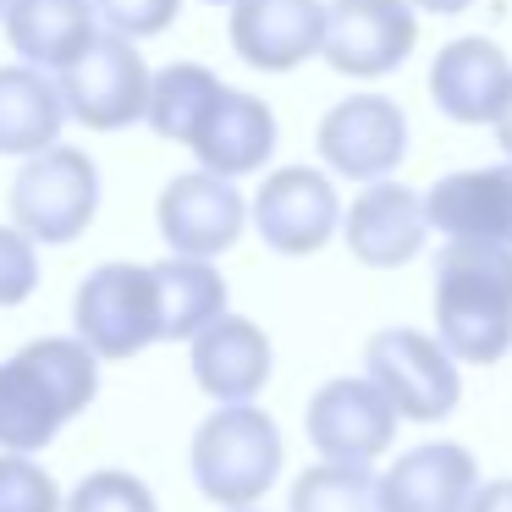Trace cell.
<instances>
[{
	"label": "cell",
	"mask_w": 512,
	"mask_h": 512,
	"mask_svg": "<svg viewBox=\"0 0 512 512\" xmlns=\"http://www.w3.org/2000/svg\"><path fill=\"white\" fill-rule=\"evenodd\" d=\"M226 512H259V507H226Z\"/></svg>",
	"instance_id": "32"
},
{
	"label": "cell",
	"mask_w": 512,
	"mask_h": 512,
	"mask_svg": "<svg viewBox=\"0 0 512 512\" xmlns=\"http://www.w3.org/2000/svg\"><path fill=\"white\" fill-rule=\"evenodd\" d=\"M160 331L166 342H193L199 331H210L226 314V281L210 259H160Z\"/></svg>",
	"instance_id": "22"
},
{
	"label": "cell",
	"mask_w": 512,
	"mask_h": 512,
	"mask_svg": "<svg viewBox=\"0 0 512 512\" xmlns=\"http://www.w3.org/2000/svg\"><path fill=\"white\" fill-rule=\"evenodd\" d=\"M67 512H160L149 485L127 468H100V474L78 479L67 496Z\"/></svg>",
	"instance_id": "26"
},
{
	"label": "cell",
	"mask_w": 512,
	"mask_h": 512,
	"mask_svg": "<svg viewBox=\"0 0 512 512\" xmlns=\"http://www.w3.org/2000/svg\"><path fill=\"white\" fill-rule=\"evenodd\" d=\"M419 45V6L413 0H331L325 6L320 56L342 78H386Z\"/></svg>",
	"instance_id": "8"
},
{
	"label": "cell",
	"mask_w": 512,
	"mask_h": 512,
	"mask_svg": "<svg viewBox=\"0 0 512 512\" xmlns=\"http://www.w3.org/2000/svg\"><path fill=\"white\" fill-rule=\"evenodd\" d=\"M254 226L276 254L303 259L314 248H325L342 226V199H336L331 177L314 166H281L265 177L254 199Z\"/></svg>",
	"instance_id": "12"
},
{
	"label": "cell",
	"mask_w": 512,
	"mask_h": 512,
	"mask_svg": "<svg viewBox=\"0 0 512 512\" xmlns=\"http://www.w3.org/2000/svg\"><path fill=\"white\" fill-rule=\"evenodd\" d=\"M430 226L446 243H507L512 248V160L507 166L452 171L430 193Z\"/></svg>",
	"instance_id": "15"
},
{
	"label": "cell",
	"mask_w": 512,
	"mask_h": 512,
	"mask_svg": "<svg viewBox=\"0 0 512 512\" xmlns=\"http://www.w3.org/2000/svg\"><path fill=\"white\" fill-rule=\"evenodd\" d=\"M100 391V353L72 336H39L0 364V452H45Z\"/></svg>",
	"instance_id": "1"
},
{
	"label": "cell",
	"mask_w": 512,
	"mask_h": 512,
	"mask_svg": "<svg viewBox=\"0 0 512 512\" xmlns=\"http://www.w3.org/2000/svg\"><path fill=\"white\" fill-rule=\"evenodd\" d=\"M512 89V67L501 56V45L490 39H452L430 67V94L441 105V116L463 127H496L501 105Z\"/></svg>",
	"instance_id": "16"
},
{
	"label": "cell",
	"mask_w": 512,
	"mask_h": 512,
	"mask_svg": "<svg viewBox=\"0 0 512 512\" xmlns=\"http://www.w3.org/2000/svg\"><path fill=\"white\" fill-rule=\"evenodd\" d=\"M72 320H78V342H89L105 364H122V358L144 353L149 342H166L155 265L116 259V265L89 270L78 287V303H72Z\"/></svg>",
	"instance_id": "4"
},
{
	"label": "cell",
	"mask_w": 512,
	"mask_h": 512,
	"mask_svg": "<svg viewBox=\"0 0 512 512\" xmlns=\"http://www.w3.org/2000/svg\"><path fill=\"white\" fill-rule=\"evenodd\" d=\"M419 12H435V17H457V12H468L474 0H413Z\"/></svg>",
	"instance_id": "30"
},
{
	"label": "cell",
	"mask_w": 512,
	"mask_h": 512,
	"mask_svg": "<svg viewBox=\"0 0 512 512\" xmlns=\"http://www.w3.org/2000/svg\"><path fill=\"white\" fill-rule=\"evenodd\" d=\"M193 155H199L204 171H215V177H248V171H259L270 160V149H276V116H270V105L259 100V94H237V89H221V100L210 105V116L199 122V133H193Z\"/></svg>",
	"instance_id": "20"
},
{
	"label": "cell",
	"mask_w": 512,
	"mask_h": 512,
	"mask_svg": "<svg viewBox=\"0 0 512 512\" xmlns=\"http://www.w3.org/2000/svg\"><path fill=\"white\" fill-rule=\"evenodd\" d=\"M177 6L182 0H94V12L111 34H127V39H155L177 23Z\"/></svg>",
	"instance_id": "28"
},
{
	"label": "cell",
	"mask_w": 512,
	"mask_h": 512,
	"mask_svg": "<svg viewBox=\"0 0 512 512\" xmlns=\"http://www.w3.org/2000/svg\"><path fill=\"white\" fill-rule=\"evenodd\" d=\"M12 221L34 243H78L100 210V171L83 149H45L12 177Z\"/></svg>",
	"instance_id": "5"
},
{
	"label": "cell",
	"mask_w": 512,
	"mask_h": 512,
	"mask_svg": "<svg viewBox=\"0 0 512 512\" xmlns=\"http://www.w3.org/2000/svg\"><path fill=\"white\" fill-rule=\"evenodd\" d=\"M402 413L369 375L325 380L309 402V441L325 463H375L391 446Z\"/></svg>",
	"instance_id": "11"
},
{
	"label": "cell",
	"mask_w": 512,
	"mask_h": 512,
	"mask_svg": "<svg viewBox=\"0 0 512 512\" xmlns=\"http://www.w3.org/2000/svg\"><path fill=\"white\" fill-rule=\"evenodd\" d=\"M67 94L61 83H50V72L39 67H0V155H45L61 144L67 127Z\"/></svg>",
	"instance_id": "21"
},
{
	"label": "cell",
	"mask_w": 512,
	"mask_h": 512,
	"mask_svg": "<svg viewBox=\"0 0 512 512\" xmlns=\"http://www.w3.org/2000/svg\"><path fill=\"white\" fill-rule=\"evenodd\" d=\"M215 6H237V0H215Z\"/></svg>",
	"instance_id": "33"
},
{
	"label": "cell",
	"mask_w": 512,
	"mask_h": 512,
	"mask_svg": "<svg viewBox=\"0 0 512 512\" xmlns=\"http://www.w3.org/2000/svg\"><path fill=\"white\" fill-rule=\"evenodd\" d=\"M314 144L336 177L369 188V182H386L408 155V116L386 94H347L320 116Z\"/></svg>",
	"instance_id": "9"
},
{
	"label": "cell",
	"mask_w": 512,
	"mask_h": 512,
	"mask_svg": "<svg viewBox=\"0 0 512 512\" xmlns=\"http://www.w3.org/2000/svg\"><path fill=\"white\" fill-rule=\"evenodd\" d=\"M232 50L259 72H292L298 61L320 56L325 6L320 0H237L226 23Z\"/></svg>",
	"instance_id": "14"
},
{
	"label": "cell",
	"mask_w": 512,
	"mask_h": 512,
	"mask_svg": "<svg viewBox=\"0 0 512 512\" xmlns=\"http://www.w3.org/2000/svg\"><path fill=\"white\" fill-rule=\"evenodd\" d=\"M160 237L171 243V254L182 259H215L226 248H237L248 226V204L232 188V177H215V171H182L166 182L155 204Z\"/></svg>",
	"instance_id": "10"
},
{
	"label": "cell",
	"mask_w": 512,
	"mask_h": 512,
	"mask_svg": "<svg viewBox=\"0 0 512 512\" xmlns=\"http://www.w3.org/2000/svg\"><path fill=\"white\" fill-rule=\"evenodd\" d=\"M468 512H512V479H490V485L474 490Z\"/></svg>",
	"instance_id": "29"
},
{
	"label": "cell",
	"mask_w": 512,
	"mask_h": 512,
	"mask_svg": "<svg viewBox=\"0 0 512 512\" xmlns=\"http://www.w3.org/2000/svg\"><path fill=\"white\" fill-rule=\"evenodd\" d=\"M496 144L507 149V160H512V89H507V105H501V116H496Z\"/></svg>",
	"instance_id": "31"
},
{
	"label": "cell",
	"mask_w": 512,
	"mask_h": 512,
	"mask_svg": "<svg viewBox=\"0 0 512 512\" xmlns=\"http://www.w3.org/2000/svg\"><path fill=\"white\" fill-rule=\"evenodd\" d=\"M281 441L276 419L254 402H221L193 435V485L215 501V507H254L281 474Z\"/></svg>",
	"instance_id": "3"
},
{
	"label": "cell",
	"mask_w": 512,
	"mask_h": 512,
	"mask_svg": "<svg viewBox=\"0 0 512 512\" xmlns=\"http://www.w3.org/2000/svg\"><path fill=\"white\" fill-rule=\"evenodd\" d=\"M380 490H386V512H468L479 490V468L468 446L424 441L402 452L391 474H380Z\"/></svg>",
	"instance_id": "17"
},
{
	"label": "cell",
	"mask_w": 512,
	"mask_h": 512,
	"mask_svg": "<svg viewBox=\"0 0 512 512\" xmlns=\"http://www.w3.org/2000/svg\"><path fill=\"white\" fill-rule=\"evenodd\" d=\"M0 512H67V501L28 452H0Z\"/></svg>",
	"instance_id": "25"
},
{
	"label": "cell",
	"mask_w": 512,
	"mask_h": 512,
	"mask_svg": "<svg viewBox=\"0 0 512 512\" xmlns=\"http://www.w3.org/2000/svg\"><path fill=\"white\" fill-rule=\"evenodd\" d=\"M39 287V254L23 226H0V309L28 303Z\"/></svg>",
	"instance_id": "27"
},
{
	"label": "cell",
	"mask_w": 512,
	"mask_h": 512,
	"mask_svg": "<svg viewBox=\"0 0 512 512\" xmlns=\"http://www.w3.org/2000/svg\"><path fill=\"white\" fill-rule=\"evenodd\" d=\"M0 17H6V0H0Z\"/></svg>",
	"instance_id": "34"
},
{
	"label": "cell",
	"mask_w": 512,
	"mask_h": 512,
	"mask_svg": "<svg viewBox=\"0 0 512 512\" xmlns=\"http://www.w3.org/2000/svg\"><path fill=\"white\" fill-rule=\"evenodd\" d=\"M287 512H386V490L380 474H369V463H314L309 474H298Z\"/></svg>",
	"instance_id": "24"
},
{
	"label": "cell",
	"mask_w": 512,
	"mask_h": 512,
	"mask_svg": "<svg viewBox=\"0 0 512 512\" xmlns=\"http://www.w3.org/2000/svg\"><path fill=\"white\" fill-rule=\"evenodd\" d=\"M149 83H155V72L144 67L133 39L111 34V28H100V39L83 50V61H72L61 72V94H67L72 122L94 127V133H122V127L144 122Z\"/></svg>",
	"instance_id": "7"
},
{
	"label": "cell",
	"mask_w": 512,
	"mask_h": 512,
	"mask_svg": "<svg viewBox=\"0 0 512 512\" xmlns=\"http://www.w3.org/2000/svg\"><path fill=\"white\" fill-rule=\"evenodd\" d=\"M221 89L226 83L210 67H193V61L160 67L155 83H149V127L171 144H193V133L210 116V105L221 100Z\"/></svg>",
	"instance_id": "23"
},
{
	"label": "cell",
	"mask_w": 512,
	"mask_h": 512,
	"mask_svg": "<svg viewBox=\"0 0 512 512\" xmlns=\"http://www.w3.org/2000/svg\"><path fill=\"white\" fill-rule=\"evenodd\" d=\"M435 336L457 364H501L512 353V248L446 243L435 259Z\"/></svg>",
	"instance_id": "2"
},
{
	"label": "cell",
	"mask_w": 512,
	"mask_h": 512,
	"mask_svg": "<svg viewBox=\"0 0 512 512\" xmlns=\"http://www.w3.org/2000/svg\"><path fill=\"white\" fill-rule=\"evenodd\" d=\"M342 232H347V248H353L358 265L397 270V265H408V259L419 254L424 237H430L435 226H430V204H424L413 188H402V182L386 177V182H369V188L353 199Z\"/></svg>",
	"instance_id": "13"
},
{
	"label": "cell",
	"mask_w": 512,
	"mask_h": 512,
	"mask_svg": "<svg viewBox=\"0 0 512 512\" xmlns=\"http://www.w3.org/2000/svg\"><path fill=\"white\" fill-rule=\"evenodd\" d=\"M193 380L215 402H254L270 380V336L243 314H221L193 336Z\"/></svg>",
	"instance_id": "19"
},
{
	"label": "cell",
	"mask_w": 512,
	"mask_h": 512,
	"mask_svg": "<svg viewBox=\"0 0 512 512\" xmlns=\"http://www.w3.org/2000/svg\"><path fill=\"white\" fill-rule=\"evenodd\" d=\"M364 375L386 391L402 419H419V424L446 419L457 408V397H463V375H457V358L446 353V342L408 331V325H391V331L369 336Z\"/></svg>",
	"instance_id": "6"
},
{
	"label": "cell",
	"mask_w": 512,
	"mask_h": 512,
	"mask_svg": "<svg viewBox=\"0 0 512 512\" xmlns=\"http://www.w3.org/2000/svg\"><path fill=\"white\" fill-rule=\"evenodd\" d=\"M6 39L12 50L39 72H67L72 61H83V50L100 39V12L94 0H6Z\"/></svg>",
	"instance_id": "18"
}]
</instances>
